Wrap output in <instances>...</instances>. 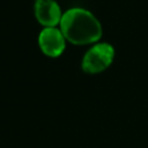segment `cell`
<instances>
[{
    "label": "cell",
    "instance_id": "6da1fadb",
    "mask_svg": "<svg viewBox=\"0 0 148 148\" xmlns=\"http://www.w3.org/2000/svg\"><path fill=\"white\" fill-rule=\"evenodd\" d=\"M60 30L66 40L74 45H87L96 43L102 37L99 21L84 8H71L62 14Z\"/></svg>",
    "mask_w": 148,
    "mask_h": 148
},
{
    "label": "cell",
    "instance_id": "7a4b0ae2",
    "mask_svg": "<svg viewBox=\"0 0 148 148\" xmlns=\"http://www.w3.org/2000/svg\"><path fill=\"white\" fill-rule=\"evenodd\" d=\"M114 49L109 43L94 44L83 56L81 67L88 74H97L105 71L113 61Z\"/></svg>",
    "mask_w": 148,
    "mask_h": 148
},
{
    "label": "cell",
    "instance_id": "277c9868",
    "mask_svg": "<svg viewBox=\"0 0 148 148\" xmlns=\"http://www.w3.org/2000/svg\"><path fill=\"white\" fill-rule=\"evenodd\" d=\"M34 9L37 21L45 28H52L60 24L64 13L56 0H36Z\"/></svg>",
    "mask_w": 148,
    "mask_h": 148
},
{
    "label": "cell",
    "instance_id": "3957f363",
    "mask_svg": "<svg viewBox=\"0 0 148 148\" xmlns=\"http://www.w3.org/2000/svg\"><path fill=\"white\" fill-rule=\"evenodd\" d=\"M38 45L45 56L57 58L62 54L66 47V38L57 27L44 28L38 35Z\"/></svg>",
    "mask_w": 148,
    "mask_h": 148
}]
</instances>
